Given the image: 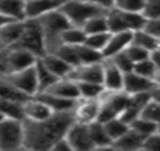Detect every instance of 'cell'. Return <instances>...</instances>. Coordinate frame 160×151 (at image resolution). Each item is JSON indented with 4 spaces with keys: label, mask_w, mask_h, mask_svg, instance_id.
Masks as SVG:
<instances>
[{
    "label": "cell",
    "mask_w": 160,
    "mask_h": 151,
    "mask_svg": "<svg viewBox=\"0 0 160 151\" xmlns=\"http://www.w3.org/2000/svg\"><path fill=\"white\" fill-rule=\"evenodd\" d=\"M85 2L98 4V6L103 7V9H106V10H109L111 7H113V3H115V0H85Z\"/></svg>",
    "instance_id": "46"
},
{
    "label": "cell",
    "mask_w": 160,
    "mask_h": 151,
    "mask_svg": "<svg viewBox=\"0 0 160 151\" xmlns=\"http://www.w3.org/2000/svg\"><path fill=\"white\" fill-rule=\"evenodd\" d=\"M125 54L129 57V59L132 61L133 64L139 62V61H143L146 59V58L150 57V52L148 51V50L142 48V47L136 45V44H133V42H130L129 45L125 48Z\"/></svg>",
    "instance_id": "38"
},
{
    "label": "cell",
    "mask_w": 160,
    "mask_h": 151,
    "mask_svg": "<svg viewBox=\"0 0 160 151\" xmlns=\"http://www.w3.org/2000/svg\"><path fill=\"white\" fill-rule=\"evenodd\" d=\"M34 96L40 97V99L52 110V113L74 112V109H75V106H77V102H78V100L67 99V97L48 93V92H40V93L34 95Z\"/></svg>",
    "instance_id": "19"
},
{
    "label": "cell",
    "mask_w": 160,
    "mask_h": 151,
    "mask_svg": "<svg viewBox=\"0 0 160 151\" xmlns=\"http://www.w3.org/2000/svg\"><path fill=\"white\" fill-rule=\"evenodd\" d=\"M99 109H101L99 99H78L75 109H74V117L78 121L89 124L92 121L98 120Z\"/></svg>",
    "instance_id": "13"
},
{
    "label": "cell",
    "mask_w": 160,
    "mask_h": 151,
    "mask_svg": "<svg viewBox=\"0 0 160 151\" xmlns=\"http://www.w3.org/2000/svg\"><path fill=\"white\" fill-rule=\"evenodd\" d=\"M146 18L142 13H130L123 10L111 9L106 12V23H108L109 33H119V31H135L142 30L146 26Z\"/></svg>",
    "instance_id": "5"
},
{
    "label": "cell",
    "mask_w": 160,
    "mask_h": 151,
    "mask_svg": "<svg viewBox=\"0 0 160 151\" xmlns=\"http://www.w3.org/2000/svg\"><path fill=\"white\" fill-rule=\"evenodd\" d=\"M88 129H89V137L92 145H94V150H97V148H112V139L108 136L102 121H92V123L88 124Z\"/></svg>",
    "instance_id": "23"
},
{
    "label": "cell",
    "mask_w": 160,
    "mask_h": 151,
    "mask_svg": "<svg viewBox=\"0 0 160 151\" xmlns=\"http://www.w3.org/2000/svg\"><path fill=\"white\" fill-rule=\"evenodd\" d=\"M154 81H156V83H160V68L156 71V76H154Z\"/></svg>",
    "instance_id": "50"
},
{
    "label": "cell",
    "mask_w": 160,
    "mask_h": 151,
    "mask_svg": "<svg viewBox=\"0 0 160 151\" xmlns=\"http://www.w3.org/2000/svg\"><path fill=\"white\" fill-rule=\"evenodd\" d=\"M0 99L7 100H16V102H24L27 96L17 91L12 85L6 75H0Z\"/></svg>",
    "instance_id": "28"
},
{
    "label": "cell",
    "mask_w": 160,
    "mask_h": 151,
    "mask_svg": "<svg viewBox=\"0 0 160 151\" xmlns=\"http://www.w3.org/2000/svg\"><path fill=\"white\" fill-rule=\"evenodd\" d=\"M150 99L160 105V83H156L150 91Z\"/></svg>",
    "instance_id": "47"
},
{
    "label": "cell",
    "mask_w": 160,
    "mask_h": 151,
    "mask_svg": "<svg viewBox=\"0 0 160 151\" xmlns=\"http://www.w3.org/2000/svg\"><path fill=\"white\" fill-rule=\"evenodd\" d=\"M145 30L150 33L153 37H156L160 41V18H153V20H148L145 26Z\"/></svg>",
    "instance_id": "44"
},
{
    "label": "cell",
    "mask_w": 160,
    "mask_h": 151,
    "mask_svg": "<svg viewBox=\"0 0 160 151\" xmlns=\"http://www.w3.org/2000/svg\"><path fill=\"white\" fill-rule=\"evenodd\" d=\"M128 97L129 95L125 93L123 91L119 92H109L105 91L103 95L101 96V109L99 115H98V121H106L109 119L119 117L122 112L126 107Z\"/></svg>",
    "instance_id": "7"
},
{
    "label": "cell",
    "mask_w": 160,
    "mask_h": 151,
    "mask_svg": "<svg viewBox=\"0 0 160 151\" xmlns=\"http://www.w3.org/2000/svg\"><path fill=\"white\" fill-rule=\"evenodd\" d=\"M103 126H105V130L108 133V136L112 139V143L115 141L116 139H119L121 136H123L129 130V124L122 120L121 117L109 119V120L103 121Z\"/></svg>",
    "instance_id": "32"
},
{
    "label": "cell",
    "mask_w": 160,
    "mask_h": 151,
    "mask_svg": "<svg viewBox=\"0 0 160 151\" xmlns=\"http://www.w3.org/2000/svg\"><path fill=\"white\" fill-rule=\"evenodd\" d=\"M133 33L132 31H119V33H111L109 40L106 42L105 48L102 50V55L105 59H109L113 55L125 51L128 45L132 42Z\"/></svg>",
    "instance_id": "15"
},
{
    "label": "cell",
    "mask_w": 160,
    "mask_h": 151,
    "mask_svg": "<svg viewBox=\"0 0 160 151\" xmlns=\"http://www.w3.org/2000/svg\"><path fill=\"white\" fill-rule=\"evenodd\" d=\"M143 137L139 136L135 130H132L129 127V130L121 136L119 139H116L115 141L112 143V148L115 150H123V151H129V150H142L143 145Z\"/></svg>",
    "instance_id": "24"
},
{
    "label": "cell",
    "mask_w": 160,
    "mask_h": 151,
    "mask_svg": "<svg viewBox=\"0 0 160 151\" xmlns=\"http://www.w3.org/2000/svg\"><path fill=\"white\" fill-rule=\"evenodd\" d=\"M109 61H111L118 69H121L123 73H128V72H130V71H133V65H135V64L129 59V57L125 54V51L113 55L112 58H109Z\"/></svg>",
    "instance_id": "41"
},
{
    "label": "cell",
    "mask_w": 160,
    "mask_h": 151,
    "mask_svg": "<svg viewBox=\"0 0 160 151\" xmlns=\"http://www.w3.org/2000/svg\"><path fill=\"white\" fill-rule=\"evenodd\" d=\"M13 47L27 50V51L33 52L37 58H41L47 54L45 42H44V34H42V28L38 18H26L23 33H21L18 41Z\"/></svg>",
    "instance_id": "4"
},
{
    "label": "cell",
    "mask_w": 160,
    "mask_h": 151,
    "mask_svg": "<svg viewBox=\"0 0 160 151\" xmlns=\"http://www.w3.org/2000/svg\"><path fill=\"white\" fill-rule=\"evenodd\" d=\"M62 14L70 21L71 26L82 27L91 17L98 14H105L108 10L98 4L89 3L85 0H64L60 6Z\"/></svg>",
    "instance_id": "3"
},
{
    "label": "cell",
    "mask_w": 160,
    "mask_h": 151,
    "mask_svg": "<svg viewBox=\"0 0 160 151\" xmlns=\"http://www.w3.org/2000/svg\"><path fill=\"white\" fill-rule=\"evenodd\" d=\"M129 127L132 130H135L139 136H142L143 139L150 136V134L154 133V131H157V124L153 123L152 120H149V119L142 117V116H138L135 120L130 121Z\"/></svg>",
    "instance_id": "33"
},
{
    "label": "cell",
    "mask_w": 160,
    "mask_h": 151,
    "mask_svg": "<svg viewBox=\"0 0 160 151\" xmlns=\"http://www.w3.org/2000/svg\"><path fill=\"white\" fill-rule=\"evenodd\" d=\"M109 35H111L109 31H106V33L88 34L87 38H85V41H84V44L88 45V47H91V48L97 50V51L102 52V50L105 48L106 42H108V40H109Z\"/></svg>",
    "instance_id": "37"
},
{
    "label": "cell",
    "mask_w": 160,
    "mask_h": 151,
    "mask_svg": "<svg viewBox=\"0 0 160 151\" xmlns=\"http://www.w3.org/2000/svg\"><path fill=\"white\" fill-rule=\"evenodd\" d=\"M156 82L153 79H149L146 76H142L139 73L130 72L125 73L123 78V89L122 91L128 95H135V93H145V92H150Z\"/></svg>",
    "instance_id": "14"
},
{
    "label": "cell",
    "mask_w": 160,
    "mask_h": 151,
    "mask_svg": "<svg viewBox=\"0 0 160 151\" xmlns=\"http://www.w3.org/2000/svg\"><path fill=\"white\" fill-rule=\"evenodd\" d=\"M82 30L85 34H97V33H106L108 30V23H106V13L105 14H98L91 17L89 20L82 26Z\"/></svg>",
    "instance_id": "34"
},
{
    "label": "cell",
    "mask_w": 160,
    "mask_h": 151,
    "mask_svg": "<svg viewBox=\"0 0 160 151\" xmlns=\"http://www.w3.org/2000/svg\"><path fill=\"white\" fill-rule=\"evenodd\" d=\"M142 150H159L160 151V133L154 131L150 136L145 137Z\"/></svg>",
    "instance_id": "43"
},
{
    "label": "cell",
    "mask_w": 160,
    "mask_h": 151,
    "mask_svg": "<svg viewBox=\"0 0 160 151\" xmlns=\"http://www.w3.org/2000/svg\"><path fill=\"white\" fill-rule=\"evenodd\" d=\"M74 120H75L74 112L52 113L50 117L41 121L23 120L24 126L23 148L42 151L51 150L58 140L65 137L67 130Z\"/></svg>",
    "instance_id": "1"
},
{
    "label": "cell",
    "mask_w": 160,
    "mask_h": 151,
    "mask_svg": "<svg viewBox=\"0 0 160 151\" xmlns=\"http://www.w3.org/2000/svg\"><path fill=\"white\" fill-rule=\"evenodd\" d=\"M62 2L64 0H26V18H40L60 9Z\"/></svg>",
    "instance_id": "18"
},
{
    "label": "cell",
    "mask_w": 160,
    "mask_h": 151,
    "mask_svg": "<svg viewBox=\"0 0 160 151\" xmlns=\"http://www.w3.org/2000/svg\"><path fill=\"white\" fill-rule=\"evenodd\" d=\"M45 92L52 95H58V96L67 97V99L78 100L79 99V89L78 83L75 81H72L71 78H60L55 83H52Z\"/></svg>",
    "instance_id": "21"
},
{
    "label": "cell",
    "mask_w": 160,
    "mask_h": 151,
    "mask_svg": "<svg viewBox=\"0 0 160 151\" xmlns=\"http://www.w3.org/2000/svg\"><path fill=\"white\" fill-rule=\"evenodd\" d=\"M79 89V99H101L105 92L102 83L94 82H77Z\"/></svg>",
    "instance_id": "31"
},
{
    "label": "cell",
    "mask_w": 160,
    "mask_h": 151,
    "mask_svg": "<svg viewBox=\"0 0 160 151\" xmlns=\"http://www.w3.org/2000/svg\"><path fill=\"white\" fill-rule=\"evenodd\" d=\"M132 42H133V44H136V45L142 47V48L148 50L149 52L154 51L156 48H159V47H160V41H159V40H157L156 37L152 35L150 33H148L145 28L138 30V31H135V33H133Z\"/></svg>",
    "instance_id": "27"
},
{
    "label": "cell",
    "mask_w": 160,
    "mask_h": 151,
    "mask_svg": "<svg viewBox=\"0 0 160 151\" xmlns=\"http://www.w3.org/2000/svg\"><path fill=\"white\" fill-rule=\"evenodd\" d=\"M52 115V110L40 97L30 96L23 102V120L41 121Z\"/></svg>",
    "instance_id": "11"
},
{
    "label": "cell",
    "mask_w": 160,
    "mask_h": 151,
    "mask_svg": "<svg viewBox=\"0 0 160 151\" xmlns=\"http://www.w3.org/2000/svg\"><path fill=\"white\" fill-rule=\"evenodd\" d=\"M3 119H6V116H4V115H3V113H0V121L3 120Z\"/></svg>",
    "instance_id": "51"
},
{
    "label": "cell",
    "mask_w": 160,
    "mask_h": 151,
    "mask_svg": "<svg viewBox=\"0 0 160 151\" xmlns=\"http://www.w3.org/2000/svg\"><path fill=\"white\" fill-rule=\"evenodd\" d=\"M140 116H142V117H145V119L152 120L153 123L159 124L160 123V105H159V103H156L154 100L150 99L145 105V107L142 109Z\"/></svg>",
    "instance_id": "39"
},
{
    "label": "cell",
    "mask_w": 160,
    "mask_h": 151,
    "mask_svg": "<svg viewBox=\"0 0 160 151\" xmlns=\"http://www.w3.org/2000/svg\"><path fill=\"white\" fill-rule=\"evenodd\" d=\"M9 21H12V20H10V18H7L6 16H3L2 13H0V27H2V26H4L6 23H9Z\"/></svg>",
    "instance_id": "49"
},
{
    "label": "cell",
    "mask_w": 160,
    "mask_h": 151,
    "mask_svg": "<svg viewBox=\"0 0 160 151\" xmlns=\"http://www.w3.org/2000/svg\"><path fill=\"white\" fill-rule=\"evenodd\" d=\"M12 85L17 89L20 93L24 96L30 97L38 93V82H37V75H36V68L30 67L21 71H16L9 75H6Z\"/></svg>",
    "instance_id": "8"
},
{
    "label": "cell",
    "mask_w": 160,
    "mask_h": 151,
    "mask_svg": "<svg viewBox=\"0 0 160 151\" xmlns=\"http://www.w3.org/2000/svg\"><path fill=\"white\" fill-rule=\"evenodd\" d=\"M123 78L125 73L113 65L109 59L103 61V76L102 85L105 91L109 92H119L123 89Z\"/></svg>",
    "instance_id": "16"
},
{
    "label": "cell",
    "mask_w": 160,
    "mask_h": 151,
    "mask_svg": "<svg viewBox=\"0 0 160 151\" xmlns=\"http://www.w3.org/2000/svg\"><path fill=\"white\" fill-rule=\"evenodd\" d=\"M0 13L10 20H26V0H0Z\"/></svg>",
    "instance_id": "25"
},
{
    "label": "cell",
    "mask_w": 160,
    "mask_h": 151,
    "mask_svg": "<svg viewBox=\"0 0 160 151\" xmlns=\"http://www.w3.org/2000/svg\"><path fill=\"white\" fill-rule=\"evenodd\" d=\"M149 100H150V92L129 95L126 107H125V110L122 112V115L119 117L123 121H126L128 124H130V121L135 120L138 116H140V112H142V109Z\"/></svg>",
    "instance_id": "17"
},
{
    "label": "cell",
    "mask_w": 160,
    "mask_h": 151,
    "mask_svg": "<svg viewBox=\"0 0 160 151\" xmlns=\"http://www.w3.org/2000/svg\"><path fill=\"white\" fill-rule=\"evenodd\" d=\"M40 24L44 34V42H45V51L47 52H55V50L61 45V34L65 28L70 27V21L62 14L60 9L50 12L47 14L41 16L38 18Z\"/></svg>",
    "instance_id": "2"
},
{
    "label": "cell",
    "mask_w": 160,
    "mask_h": 151,
    "mask_svg": "<svg viewBox=\"0 0 160 151\" xmlns=\"http://www.w3.org/2000/svg\"><path fill=\"white\" fill-rule=\"evenodd\" d=\"M150 59L154 62V65H156V68L159 69L160 68V47L159 48H156L154 51L150 52Z\"/></svg>",
    "instance_id": "48"
},
{
    "label": "cell",
    "mask_w": 160,
    "mask_h": 151,
    "mask_svg": "<svg viewBox=\"0 0 160 151\" xmlns=\"http://www.w3.org/2000/svg\"><path fill=\"white\" fill-rule=\"evenodd\" d=\"M157 131H159V133H160V123L157 124Z\"/></svg>",
    "instance_id": "52"
},
{
    "label": "cell",
    "mask_w": 160,
    "mask_h": 151,
    "mask_svg": "<svg viewBox=\"0 0 160 151\" xmlns=\"http://www.w3.org/2000/svg\"><path fill=\"white\" fill-rule=\"evenodd\" d=\"M24 28V20H12L0 27V44L10 48L18 41Z\"/></svg>",
    "instance_id": "20"
},
{
    "label": "cell",
    "mask_w": 160,
    "mask_h": 151,
    "mask_svg": "<svg viewBox=\"0 0 160 151\" xmlns=\"http://www.w3.org/2000/svg\"><path fill=\"white\" fill-rule=\"evenodd\" d=\"M156 71H157V68L153 61L150 59V57L143 61H139V62H136L135 65H133V72L139 73V75H142V76H146V78H149V79H153V81H154V76H156Z\"/></svg>",
    "instance_id": "36"
},
{
    "label": "cell",
    "mask_w": 160,
    "mask_h": 151,
    "mask_svg": "<svg viewBox=\"0 0 160 151\" xmlns=\"http://www.w3.org/2000/svg\"><path fill=\"white\" fill-rule=\"evenodd\" d=\"M51 151H72V148H71L70 143L67 141L65 137H62V139H60L54 145H52Z\"/></svg>",
    "instance_id": "45"
},
{
    "label": "cell",
    "mask_w": 160,
    "mask_h": 151,
    "mask_svg": "<svg viewBox=\"0 0 160 151\" xmlns=\"http://www.w3.org/2000/svg\"><path fill=\"white\" fill-rule=\"evenodd\" d=\"M145 0H115L113 7L123 12H130V13H142Z\"/></svg>",
    "instance_id": "40"
},
{
    "label": "cell",
    "mask_w": 160,
    "mask_h": 151,
    "mask_svg": "<svg viewBox=\"0 0 160 151\" xmlns=\"http://www.w3.org/2000/svg\"><path fill=\"white\" fill-rule=\"evenodd\" d=\"M103 76V62L99 64H88V65H78L72 68L68 78L75 82H94L102 83Z\"/></svg>",
    "instance_id": "12"
},
{
    "label": "cell",
    "mask_w": 160,
    "mask_h": 151,
    "mask_svg": "<svg viewBox=\"0 0 160 151\" xmlns=\"http://www.w3.org/2000/svg\"><path fill=\"white\" fill-rule=\"evenodd\" d=\"M6 59H7V71H9V73H12L16 72V71H21L33 67L38 58L33 52L27 51V50L12 47V48H7Z\"/></svg>",
    "instance_id": "10"
},
{
    "label": "cell",
    "mask_w": 160,
    "mask_h": 151,
    "mask_svg": "<svg viewBox=\"0 0 160 151\" xmlns=\"http://www.w3.org/2000/svg\"><path fill=\"white\" fill-rule=\"evenodd\" d=\"M55 54L64 59L67 64H70L72 68L79 65V58H78V51H77V45H67V44H61L57 50Z\"/></svg>",
    "instance_id": "35"
},
{
    "label": "cell",
    "mask_w": 160,
    "mask_h": 151,
    "mask_svg": "<svg viewBox=\"0 0 160 151\" xmlns=\"http://www.w3.org/2000/svg\"><path fill=\"white\" fill-rule=\"evenodd\" d=\"M87 34L82 30V27H77V26H70L68 28L62 31L61 34V44H67V45H81L84 44Z\"/></svg>",
    "instance_id": "30"
},
{
    "label": "cell",
    "mask_w": 160,
    "mask_h": 151,
    "mask_svg": "<svg viewBox=\"0 0 160 151\" xmlns=\"http://www.w3.org/2000/svg\"><path fill=\"white\" fill-rule=\"evenodd\" d=\"M67 141L70 143L72 151H89L94 150V145L89 137V129L87 123L74 120L65 133Z\"/></svg>",
    "instance_id": "9"
},
{
    "label": "cell",
    "mask_w": 160,
    "mask_h": 151,
    "mask_svg": "<svg viewBox=\"0 0 160 151\" xmlns=\"http://www.w3.org/2000/svg\"><path fill=\"white\" fill-rule=\"evenodd\" d=\"M77 51H78L79 65H88V64H99V62H103V61H105L102 52L97 51V50H94V48H91V47L85 45V44L77 45Z\"/></svg>",
    "instance_id": "29"
},
{
    "label": "cell",
    "mask_w": 160,
    "mask_h": 151,
    "mask_svg": "<svg viewBox=\"0 0 160 151\" xmlns=\"http://www.w3.org/2000/svg\"><path fill=\"white\" fill-rule=\"evenodd\" d=\"M34 68H36V75H37V82H38V93L40 92H45L47 89L51 86L52 83L58 81V78L45 67L42 61L37 59L36 64H34Z\"/></svg>",
    "instance_id": "26"
},
{
    "label": "cell",
    "mask_w": 160,
    "mask_h": 151,
    "mask_svg": "<svg viewBox=\"0 0 160 151\" xmlns=\"http://www.w3.org/2000/svg\"><path fill=\"white\" fill-rule=\"evenodd\" d=\"M40 59L42 61L45 67L48 68L58 79L60 78H67L70 75V72L72 71V67L70 64H67L64 59H61L55 52H47L44 57H41Z\"/></svg>",
    "instance_id": "22"
},
{
    "label": "cell",
    "mask_w": 160,
    "mask_h": 151,
    "mask_svg": "<svg viewBox=\"0 0 160 151\" xmlns=\"http://www.w3.org/2000/svg\"><path fill=\"white\" fill-rule=\"evenodd\" d=\"M142 14L146 20L160 18V0H145Z\"/></svg>",
    "instance_id": "42"
},
{
    "label": "cell",
    "mask_w": 160,
    "mask_h": 151,
    "mask_svg": "<svg viewBox=\"0 0 160 151\" xmlns=\"http://www.w3.org/2000/svg\"><path fill=\"white\" fill-rule=\"evenodd\" d=\"M23 141H24L23 120L6 117L0 121V150H20L23 148Z\"/></svg>",
    "instance_id": "6"
}]
</instances>
